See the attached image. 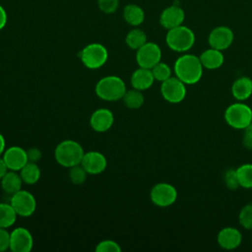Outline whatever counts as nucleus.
Instances as JSON below:
<instances>
[{"label":"nucleus","mask_w":252,"mask_h":252,"mask_svg":"<svg viewBox=\"0 0 252 252\" xmlns=\"http://www.w3.org/2000/svg\"><path fill=\"white\" fill-rule=\"evenodd\" d=\"M202 63L200 58L194 54L185 53L179 56L174 63V73L185 85H194L198 83L203 75Z\"/></svg>","instance_id":"f257e3e1"},{"label":"nucleus","mask_w":252,"mask_h":252,"mask_svg":"<svg viewBox=\"0 0 252 252\" xmlns=\"http://www.w3.org/2000/svg\"><path fill=\"white\" fill-rule=\"evenodd\" d=\"M84 154L85 152L81 144L74 140H64L55 148L54 158L60 165L70 168L81 164Z\"/></svg>","instance_id":"f03ea898"},{"label":"nucleus","mask_w":252,"mask_h":252,"mask_svg":"<svg viewBox=\"0 0 252 252\" xmlns=\"http://www.w3.org/2000/svg\"><path fill=\"white\" fill-rule=\"evenodd\" d=\"M95 94L102 100L115 101L122 99L126 93L124 81L118 76H106L101 78L95 85Z\"/></svg>","instance_id":"7ed1b4c3"},{"label":"nucleus","mask_w":252,"mask_h":252,"mask_svg":"<svg viewBox=\"0 0 252 252\" xmlns=\"http://www.w3.org/2000/svg\"><path fill=\"white\" fill-rule=\"evenodd\" d=\"M165 42L173 51L186 52L194 45L195 34L191 29L181 25L167 31Z\"/></svg>","instance_id":"20e7f679"},{"label":"nucleus","mask_w":252,"mask_h":252,"mask_svg":"<svg viewBox=\"0 0 252 252\" xmlns=\"http://www.w3.org/2000/svg\"><path fill=\"white\" fill-rule=\"evenodd\" d=\"M224 120L230 127L244 130L252 122V109L243 102L232 103L224 111Z\"/></svg>","instance_id":"39448f33"},{"label":"nucleus","mask_w":252,"mask_h":252,"mask_svg":"<svg viewBox=\"0 0 252 252\" xmlns=\"http://www.w3.org/2000/svg\"><path fill=\"white\" fill-rule=\"evenodd\" d=\"M80 59L88 69H98L102 67L108 59L106 47L100 43H90L86 45L79 54Z\"/></svg>","instance_id":"423d86ee"},{"label":"nucleus","mask_w":252,"mask_h":252,"mask_svg":"<svg viewBox=\"0 0 252 252\" xmlns=\"http://www.w3.org/2000/svg\"><path fill=\"white\" fill-rule=\"evenodd\" d=\"M150 198L156 206L166 208L175 203L177 199V190L169 183L160 182L151 189Z\"/></svg>","instance_id":"0eeeda50"},{"label":"nucleus","mask_w":252,"mask_h":252,"mask_svg":"<svg viewBox=\"0 0 252 252\" xmlns=\"http://www.w3.org/2000/svg\"><path fill=\"white\" fill-rule=\"evenodd\" d=\"M10 204L20 217H30L36 209V201L34 196L26 190H20L11 196Z\"/></svg>","instance_id":"6e6552de"},{"label":"nucleus","mask_w":252,"mask_h":252,"mask_svg":"<svg viewBox=\"0 0 252 252\" xmlns=\"http://www.w3.org/2000/svg\"><path fill=\"white\" fill-rule=\"evenodd\" d=\"M185 84L177 77H170L163 81L160 86V93L162 97L170 103L181 102L186 95Z\"/></svg>","instance_id":"1a4fd4ad"},{"label":"nucleus","mask_w":252,"mask_h":252,"mask_svg":"<svg viewBox=\"0 0 252 252\" xmlns=\"http://www.w3.org/2000/svg\"><path fill=\"white\" fill-rule=\"evenodd\" d=\"M161 50L155 42H146L136 52V61L139 67L152 69L156 64L160 62Z\"/></svg>","instance_id":"9d476101"},{"label":"nucleus","mask_w":252,"mask_h":252,"mask_svg":"<svg viewBox=\"0 0 252 252\" xmlns=\"http://www.w3.org/2000/svg\"><path fill=\"white\" fill-rule=\"evenodd\" d=\"M234 34L230 28L225 26H219L213 29L208 36V42L211 47L225 50L227 49L233 42Z\"/></svg>","instance_id":"9b49d317"},{"label":"nucleus","mask_w":252,"mask_h":252,"mask_svg":"<svg viewBox=\"0 0 252 252\" xmlns=\"http://www.w3.org/2000/svg\"><path fill=\"white\" fill-rule=\"evenodd\" d=\"M33 246L32 233L25 227H17L10 233V250L13 252H30Z\"/></svg>","instance_id":"f8f14e48"},{"label":"nucleus","mask_w":252,"mask_h":252,"mask_svg":"<svg viewBox=\"0 0 252 252\" xmlns=\"http://www.w3.org/2000/svg\"><path fill=\"white\" fill-rule=\"evenodd\" d=\"M81 164L88 172V174L96 175L105 170L107 166V160L104 155L101 153L91 151L84 154Z\"/></svg>","instance_id":"ddd939ff"},{"label":"nucleus","mask_w":252,"mask_h":252,"mask_svg":"<svg viewBox=\"0 0 252 252\" xmlns=\"http://www.w3.org/2000/svg\"><path fill=\"white\" fill-rule=\"evenodd\" d=\"M185 20L184 10L177 6L171 5L166 7L159 16V24L165 30H170L181 26Z\"/></svg>","instance_id":"4468645a"},{"label":"nucleus","mask_w":252,"mask_h":252,"mask_svg":"<svg viewBox=\"0 0 252 252\" xmlns=\"http://www.w3.org/2000/svg\"><path fill=\"white\" fill-rule=\"evenodd\" d=\"M2 158L5 160L9 170L14 171L21 170L23 166L29 161L27 151L18 146L6 149Z\"/></svg>","instance_id":"2eb2a0df"},{"label":"nucleus","mask_w":252,"mask_h":252,"mask_svg":"<svg viewBox=\"0 0 252 252\" xmlns=\"http://www.w3.org/2000/svg\"><path fill=\"white\" fill-rule=\"evenodd\" d=\"M220 247L225 250H233L239 247L242 241L241 232L233 226H226L220 229L217 235Z\"/></svg>","instance_id":"dca6fc26"},{"label":"nucleus","mask_w":252,"mask_h":252,"mask_svg":"<svg viewBox=\"0 0 252 252\" xmlns=\"http://www.w3.org/2000/svg\"><path fill=\"white\" fill-rule=\"evenodd\" d=\"M114 122L113 113L107 108H98L94 110L90 118V124L95 132L108 131Z\"/></svg>","instance_id":"f3484780"},{"label":"nucleus","mask_w":252,"mask_h":252,"mask_svg":"<svg viewBox=\"0 0 252 252\" xmlns=\"http://www.w3.org/2000/svg\"><path fill=\"white\" fill-rule=\"evenodd\" d=\"M155 82L154 75L151 69L139 67L135 70L131 76V85L133 89L139 91H145L150 89Z\"/></svg>","instance_id":"a211bd4d"},{"label":"nucleus","mask_w":252,"mask_h":252,"mask_svg":"<svg viewBox=\"0 0 252 252\" xmlns=\"http://www.w3.org/2000/svg\"><path fill=\"white\" fill-rule=\"evenodd\" d=\"M202 66L208 70H216L220 68L224 62V56L221 50L216 48H209L203 51L200 56Z\"/></svg>","instance_id":"6ab92c4d"},{"label":"nucleus","mask_w":252,"mask_h":252,"mask_svg":"<svg viewBox=\"0 0 252 252\" xmlns=\"http://www.w3.org/2000/svg\"><path fill=\"white\" fill-rule=\"evenodd\" d=\"M231 94L238 101H243L252 95V79L246 76L237 78L231 86Z\"/></svg>","instance_id":"aec40b11"},{"label":"nucleus","mask_w":252,"mask_h":252,"mask_svg":"<svg viewBox=\"0 0 252 252\" xmlns=\"http://www.w3.org/2000/svg\"><path fill=\"white\" fill-rule=\"evenodd\" d=\"M0 183H1V188L3 189V191L6 194H9L12 196L13 194H15L16 192L21 190L23 180L19 173H17L14 170H9L0 179Z\"/></svg>","instance_id":"412c9836"},{"label":"nucleus","mask_w":252,"mask_h":252,"mask_svg":"<svg viewBox=\"0 0 252 252\" xmlns=\"http://www.w3.org/2000/svg\"><path fill=\"white\" fill-rule=\"evenodd\" d=\"M123 18L127 24L138 27L145 20V12L142 7L137 4H128L123 9Z\"/></svg>","instance_id":"4be33fe9"},{"label":"nucleus","mask_w":252,"mask_h":252,"mask_svg":"<svg viewBox=\"0 0 252 252\" xmlns=\"http://www.w3.org/2000/svg\"><path fill=\"white\" fill-rule=\"evenodd\" d=\"M20 175L24 183L32 185L35 184L40 178V169L36 162L28 161L20 170Z\"/></svg>","instance_id":"5701e85b"},{"label":"nucleus","mask_w":252,"mask_h":252,"mask_svg":"<svg viewBox=\"0 0 252 252\" xmlns=\"http://www.w3.org/2000/svg\"><path fill=\"white\" fill-rule=\"evenodd\" d=\"M125 42L129 48L133 50H138L147 42V34L141 29H133L126 34Z\"/></svg>","instance_id":"b1692460"},{"label":"nucleus","mask_w":252,"mask_h":252,"mask_svg":"<svg viewBox=\"0 0 252 252\" xmlns=\"http://www.w3.org/2000/svg\"><path fill=\"white\" fill-rule=\"evenodd\" d=\"M17 216L11 204L0 203V227L8 228L12 226L16 221Z\"/></svg>","instance_id":"393cba45"},{"label":"nucleus","mask_w":252,"mask_h":252,"mask_svg":"<svg viewBox=\"0 0 252 252\" xmlns=\"http://www.w3.org/2000/svg\"><path fill=\"white\" fill-rule=\"evenodd\" d=\"M122 100L126 107L131 109H138L143 105L145 98L141 91L133 89L130 91H126L122 97Z\"/></svg>","instance_id":"a878e982"},{"label":"nucleus","mask_w":252,"mask_h":252,"mask_svg":"<svg viewBox=\"0 0 252 252\" xmlns=\"http://www.w3.org/2000/svg\"><path fill=\"white\" fill-rule=\"evenodd\" d=\"M236 175L240 187L252 188V163H244L236 168Z\"/></svg>","instance_id":"bb28decb"},{"label":"nucleus","mask_w":252,"mask_h":252,"mask_svg":"<svg viewBox=\"0 0 252 252\" xmlns=\"http://www.w3.org/2000/svg\"><path fill=\"white\" fill-rule=\"evenodd\" d=\"M151 70L156 81L162 83L163 81L171 77V68L166 63H163L161 61L156 64Z\"/></svg>","instance_id":"cd10ccee"},{"label":"nucleus","mask_w":252,"mask_h":252,"mask_svg":"<svg viewBox=\"0 0 252 252\" xmlns=\"http://www.w3.org/2000/svg\"><path fill=\"white\" fill-rule=\"evenodd\" d=\"M87 175H88V172L85 170L82 164H77L70 167L69 177L71 182L75 185L83 184L87 179Z\"/></svg>","instance_id":"c85d7f7f"},{"label":"nucleus","mask_w":252,"mask_h":252,"mask_svg":"<svg viewBox=\"0 0 252 252\" xmlns=\"http://www.w3.org/2000/svg\"><path fill=\"white\" fill-rule=\"evenodd\" d=\"M238 221L245 229H252V203L245 205L239 212Z\"/></svg>","instance_id":"c756f323"},{"label":"nucleus","mask_w":252,"mask_h":252,"mask_svg":"<svg viewBox=\"0 0 252 252\" xmlns=\"http://www.w3.org/2000/svg\"><path fill=\"white\" fill-rule=\"evenodd\" d=\"M95 251L96 252H120L121 247L117 242L110 239H105L96 244Z\"/></svg>","instance_id":"7c9ffc66"},{"label":"nucleus","mask_w":252,"mask_h":252,"mask_svg":"<svg viewBox=\"0 0 252 252\" xmlns=\"http://www.w3.org/2000/svg\"><path fill=\"white\" fill-rule=\"evenodd\" d=\"M223 181L225 186L229 189V190H236L237 188H239V183H238V179H237V175H236V169H227L224 172L223 175Z\"/></svg>","instance_id":"2f4dec72"},{"label":"nucleus","mask_w":252,"mask_h":252,"mask_svg":"<svg viewBox=\"0 0 252 252\" xmlns=\"http://www.w3.org/2000/svg\"><path fill=\"white\" fill-rule=\"evenodd\" d=\"M97 7L104 14H113L119 7V0H97Z\"/></svg>","instance_id":"473e14b6"},{"label":"nucleus","mask_w":252,"mask_h":252,"mask_svg":"<svg viewBox=\"0 0 252 252\" xmlns=\"http://www.w3.org/2000/svg\"><path fill=\"white\" fill-rule=\"evenodd\" d=\"M10 249V233L6 228L0 227V252Z\"/></svg>","instance_id":"72a5a7b5"},{"label":"nucleus","mask_w":252,"mask_h":252,"mask_svg":"<svg viewBox=\"0 0 252 252\" xmlns=\"http://www.w3.org/2000/svg\"><path fill=\"white\" fill-rule=\"evenodd\" d=\"M242 144L246 149L252 150V125L251 124L244 129Z\"/></svg>","instance_id":"f704fd0d"},{"label":"nucleus","mask_w":252,"mask_h":252,"mask_svg":"<svg viewBox=\"0 0 252 252\" xmlns=\"http://www.w3.org/2000/svg\"><path fill=\"white\" fill-rule=\"evenodd\" d=\"M28 159L32 162H37L41 158V152L37 148H31L27 150Z\"/></svg>","instance_id":"c9c22d12"},{"label":"nucleus","mask_w":252,"mask_h":252,"mask_svg":"<svg viewBox=\"0 0 252 252\" xmlns=\"http://www.w3.org/2000/svg\"><path fill=\"white\" fill-rule=\"evenodd\" d=\"M7 20H8L7 12L4 9V7L0 5V31L5 28V26L7 24Z\"/></svg>","instance_id":"e433bc0d"},{"label":"nucleus","mask_w":252,"mask_h":252,"mask_svg":"<svg viewBox=\"0 0 252 252\" xmlns=\"http://www.w3.org/2000/svg\"><path fill=\"white\" fill-rule=\"evenodd\" d=\"M9 171V168L5 162V160L3 159V158L0 157V179Z\"/></svg>","instance_id":"4c0bfd02"},{"label":"nucleus","mask_w":252,"mask_h":252,"mask_svg":"<svg viewBox=\"0 0 252 252\" xmlns=\"http://www.w3.org/2000/svg\"><path fill=\"white\" fill-rule=\"evenodd\" d=\"M6 148V143H5V138L3 137V135L0 133V157L3 156L5 149Z\"/></svg>","instance_id":"58836bf2"},{"label":"nucleus","mask_w":252,"mask_h":252,"mask_svg":"<svg viewBox=\"0 0 252 252\" xmlns=\"http://www.w3.org/2000/svg\"><path fill=\"white\" fill-rule=\"evenodd\" d=\"M251 125H252V122H251Z\"/></svg>","instance_id":"ea45409f"}]
</instances>
